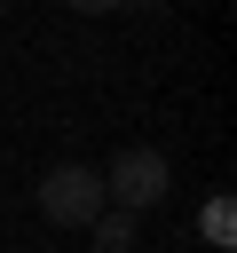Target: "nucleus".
<instances>
[{"mask_svg":"<svg viewBox=\"0 0 237 253\" xmlns=\"http://www.w3.org/2000/svg\"><path fill=\"white\" fill-rule=\"evenodd\" d=\"M198 237H205L213 253H229V237H237V206H229V198H205V213H198Z\"/></svg>","mask_w":237,"mask_h":253,"instance_id":"nucleus-4","label":"nucleus"},{"mask_svg":"<svg viewBox=\"0 0 237 253\" xmlns=\"http://www.w3.org/2000/svg\"><path fill=\"white\" fill-rule=\"evenodd\" d=\"M103 206H111V198H103V174H95V166H47V174H40V213H47L55 229H87Z\"/></svg>","mask_w":237,"mask_h":253,"instance_id":"nucleus-2","label":"nucleus"},{"mask_svg":"<svg viewBox=\"0 0 237 253\" xmlns=\"http://www.w3.org/2000/svg\"><path fill=\"white\" fill-rule=\"evenodd\" d=\"M166 190H174V166H166V150H150V142H126V150L103 166V198H111L118 213H150Z\"/></svg>","mask_w":237,"mask_h":253,"instance_id":"nucleus-1","label":"nucleus"},{"mask_svg":"<svg viewBox=\"0 0 237 253\" xmlns=\"http://www.w3.org/2000/svg\"><path fill=\"white\" fill-rule=\"evenodd\" d=\"M63 8H79V16H111V8H126V0H63Z\"/></svg>","mask_w":237,"mask_h":253,"instance_id":"nucleus-5","label":"nucleus"},{"mask_svg":"<svg viewBox=\"0 0 237 253\" xmlns=\"http://www.w3.org/2000/svg\"><path fill=\"white\" fill-rule=\"evenodd\" d=\"M87 237H95V253H134V213H118V206H103V213L87 221Z\"/></svg>","mask_w":237,"mask_h":253,"instance_id":"nucleus-3","label":"nucleus"}]
</instances>
